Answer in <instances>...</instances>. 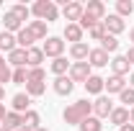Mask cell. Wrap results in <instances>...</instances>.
<instances>
[{"label": "cell", "instance_id": "obj_18", "mask_svg": "<svg viewBox=\"0 0 134 131\" xmlns=\"http://www.w3.org/2000/svg\"><path fill=\"white\" fill-rule=\"evenodd\" d=\"M10 105H13V111H16V113H26V111H31V98H29L26 93H16Z\"/></svg>", "mask_w": 134, "mask_h": 131}, {"label": "cell", "instance_id": "obj_24", "mask_svg": "<svg viewBox=\"0 0 134 131\" xmlns=\"http://www.w3.org/2000/svg\"><path fill=\"white\" fill-rule=\"evenodd\" d=\"M65 39L72 41V44H80V41H83V28H80L77 23H67L65 26Z\"/></svg>", "mask_w": 134, "mask_h": 131}, {"label": "cell", "instance_id": "obj_17", "mask_svg": "<svg viewBox=\"0 0 134 131\" xmlns=\"http://www.w3.org/2000/svg\"><path fill=\"white\" fill-rule=\"evenodd\" d=\"M103 85H106V80H103V77L90 75V77L85 80V90H88V95H100V93H103Z\"/></svg>", "mask_w": 134, "mask_h": 131}, {"label": "cell", "instance_id": "obj_46", "mask_svg": "<svg viewBox=\"0 0 134 131\" xmlns=\"http://www.w3.org/2000/svg\"><path fill=\"white\" fill-rule=\"evenodd\" d=\"M36 131H47V129H44V126H39V129H36Z\"/></svg>", "mask_w": 134, "mask_h": 131}, {"label": "cell", "instance_id": "obj_36", "mask_svg": "<svg viewBox=\"0 0 134 131\" xmlns=\"http://www.w3.org/2000/svg\"><path fill=\"white\" fill-rule=\"evenodd\" d=\"M88 33H90V39H93V41H100V39L106 36V26H103V21H100V23H96Z\"/></svg>", "mask_w": 134, "mask_h": 131}, {"label": "cell", "instance_id": "obj_45", "mask_svg": "<svg viewBox=\"0 0 134 131\" xmlns=\"http://www.w3.org/2000/svg\"><path fill=\"white\" fill-rule=\"evenodd\" d=\"M129 39H132V41H134V28H132V31H129Z\"/></svg>", "mask_w": 134, "mask_h": 131}, {"label": "cell", "instance_id": "obj_43", "mask_svg": "<svg viewBox=\"0 0 134 131\" xmlns=\"http://www.w3.org/2000/svg\"><path fill=\"white\" fill-rule=\"evenodd\" d=\"M3 98H5V87L0 85V103H3Z\"/></svg>", "mask_w": 134, "mask_h": 131}, {"label": "cell", "instance_id": "obj_9", "mask_svg": "<svg viewBox=\"0 0 134 131\" xmlns=\"http://www.w3.org/2000/svg\"><path fill=\"white\" fill-rule=\"evenodd\" d=\"M129 69H132V64H129V59H126L124 54H119V57L111 59V72H114L116 77H126Z\"/></svg>", "mask_w": 134, "mask_h": 131}, {"label": "cell", "instance_id": "obj_30", "mask_svg": "<svg viewBox=\"0 0 134 131\" xmlns=\"http://www.w3.org/2000/svg\"><path fill=\"white\" fill-rule=\"evenodd\" d=\"M80 131H103V123H100V118H96V116H88L83 123H80Z\"/></svg>", "mask_w": 134, "mask_h": 131}, {"label": "cell", "instance_id": "obj_8", "mask_svg": "<svg viewBox=\"0 0 134 131\" xmlns=\"http://www.w3.org/2000/svg\"><path fill=\"white\" fill-rule=\"evenodd\" d=\"M23 28V21L13 13V10H5V16H3V31H8V33H18Z\"/></svg>", "mask_w": 134, "mask_h": 131}, {"label": "cell", "instance_id": "obj_19", "mask_svg": "<svg viewBox=\"0 0 134 131\" xmlns=\"http://www.w3.org/2000/svg\"><path fill=\"white\" fill-rule=\"evenodd\" d=\"M3 126H5L8 131H18V129H23V113H16V111H8L5 121H3Z\"/></svg>", "mask_w": 134, "mask_h": 131}, {"label": "cell", "instance_id": "obj_37", "mask_svg": "<svg viewBox=\"0 0 134 131\" xmlns=\"http://www.w3.org/2000/svg\"><path fill=\"white\" fill-rule=\"evenodd\" d=\"M13 80V72H10V67H3L0 69V85H5V82Z\"/></svg>", "mask_w": 134, "mask_h": 131}, {"label": "cell", "instance_id": "obj_21", "mask_svg": "<svg viewBox=\"0 0 134 131\" xmlns=\"http://www.w3.org/2000/svg\"><path fill=\"white\" fill-rule=\"evenodd\" d=\"M34 41H36V39H34V33L29 31L26 26H23V28L16 33V44H18V49H31V46H34Z\"/></svg>", "mask_w": 134, "mask_h": 131}, {"label": "cell", "instance_id": "obj_44", "mask_svg": "<svg viewBox=\"0 0 134 131\" xmlns=\"http://www.w3.org/2000/svg\"><path fill=\"white\" fill-rule=\"evenodd\" d=\"M129 87H134V72L129 75Z\"/></svg>", "mask_w": 134, "mask_h": 131}, {"label": "cell", "instance_id": "obj_33", "mask_svg": "<svg viewBox=\"0 0 134 131\" xmlns=\"http://www.w3.org/2000/svg\"><path fill=\"white\" fill-rule=\"evenodd\" d=\"M10 10H13V13L21 18V21H29V16H31V8H29V5H23V3H16Z\"/></svg>", "mask_w": 134, "mask_h": 131}, {"label": "cell", "instance_id": "obj_20", "mask_svg": "<svg viewBox=\"0 0 134 131\" xmlns=\"http://www.w3.org/2000/svg\"><path fill=\"white\" fill-rule=\"evenodd\" d=\"M85 13H88V16H93V18H98V21H103V18H106V5H103L100 0H88Z\"/></svg>", "mask_w": 134, "mask_h": 131}, {"label": "cell", "instance_id": "obj_2", "mask_svg": "<svg viewBox=\"0 0 134 131\" xmlns=\"http://www.w3.org/2000/svg\"><path fill=\"white\" fill-rule=\"evenodd\" d=\"M31 16H36V21H44V23H52L59 18V8L54 0H36L31 8Z\"/></svg>", "mask_w": 134, "mask_h": 131}, {"label": "cell", "instance_id": "obj_38", "mask_svg": "<svg viewBox=\"0 0 134 131\" xmlns=\"http://www.w3.org/2000/svg\"><path fill=\"white\" fill-rule=\"evenodd\" d=\"M124 57H126V59H129V64H134V44H132V46H129V51H126V54H124Z\"/></svg>", "mask_w": 134, "mask_h": 131}, {"label": "cell", "instance_id": "obj_14", "mask_svg": "<svg viewBox=\"0 0 134 131\" xmlns=\"http://www.w3.org/2000/svg\"><path fill=\"white\" fill-rule=\"evenodd\" d=\"M70 64H72V62H67V57H57V59H52L49 69H52L54 77H65L67 72H70Z\"/></svg>", "mask_w": 134, "mask_h": 131}, {"label": "cell", "instance_id": "obj_16", "mask_svg": "<svg viewBox=\"0 0 134 131\" xmlns=\"http://www.w3.org/2000/svg\"><path fill=\"white\" fill-rule=\"evenodd\" d=\"M108 121L114 123V126H124V123H129V108H124V105H119V108H114L111 111V116H108Z\"/></svg>", "mask_w": 134, "mask_h": 131}, {"label": "cell", "instance_id": "obj_13", "mask_svg": "<svg viewBox=\"0 0 134 131\" xmlns=\"http://www.w3.org/2000/svg\"><path fill=\"white\" fill-rule=\"evenodd\" d=\"M52 87H54V93H57V95H70V93H72V87H75V82L65 75V77H54Z\"/></svg>", "mask_w": 134, "mask_h": 131}, {"label": "cell", "instance_id": "obj_35", "mask_svg": "<svg viewBox=\"0 0 134 131\" xmlns=\"http://www.w3.org/2000/svg\"><path fill=\"white\" fill-rule=\"evenodd\" d=\"M96 23H100L98 18H93V16H88V13H83V18H80V21H77V26H80V28H88V31H90V28H93V26H96Z\"/></svg>", "mask_w": 134, "mask_h": 131}, {"label": "cell", "instance_id": "obj_48", "mask_svg": "<svg viewBox=\"0 0 134 131\" xmlns=\"http://www.w3.org/2000/svg\"><path fill=\"white\" fill-rule=\"evenodd\" d=\"M0 131H8V129H5V126H0Z\"/></svg>", "mask_w": 134, "mask_h": 131}, {"label": "cell", "instance_id": "obj_32", "mask_svg": "<svg viewBox=\"0 0 134 131\" xmlns=\"http://www.w3.org/2000/svg\"><path fill=\"white\" fill-rule=\"evenodd\" d=\"M44 80H47L44 67H31V69H29V80L26 82H44Z\"/></svg>", "mask_w": 134, "mask_h": 131}, {"label": "cell", "instance_id": "obj_39", "mask_svg": "<svg viewBox=\"0 0 134 131\" xmlns=\"http://www.w3.org/2000/svg\"><path fill=\"white\" fill-rule=\"evenodd\" d=\"M5 116H8V111H5V105L0 103V126H3V121H5Z\"/></svg>", "mask_w": 134, "mask_h": 131}, {"label": "cell", "instance_id": "obj_34", "mask_svg": "<svg viewBox=\"0 0 134 131\" xmlns=\"http://www.w3.org/2000/svg\"><path fill=\"white\" fill-rule=\"evenodd\" d=\"M26 80H29V69L26 67H18V69H13V80L16 85H26Z\"/></svg>", "mask_w": 134, "mask_h": 131}, {"label": "cell", "instance_id": "obj_41", "mask_svg": "<svg viewBox=\"0 0 134 131\" xmlns=\"http://www.w3.org/2000/svg\"><path fill=\"white\" fill-rule=\"evenodd\" d=\"M3 67H8V59H5V57H0V69H3Z\"/></svg>", "mask_w": 134, "mask_h": 131}, {"label": "cell", "instance_id": "obj_27", "mask_svg": "<svg viewBox=\"0 0 134 131\" xmlns=\"http://www.w3.org/2000/svg\"><path fill=\"white\" fill-rule=\"evenodd\" d=\"M8 64H13L16 69L18 67H26V49H13L8 54Z\"/></svg>", "mask_w": 134, "mask_h": 131}, {"label": "cell", "instance_id": "obj_26", "mask_svg": "<svg viewBox=\"0 0 134 131\" xmlns=\"http://www.w3.org/2000/svg\"><path fill=\"white\" fill-rule=\"evenodd\" d=\"M47 93V82H26V95L29 98H41Z\"/></svg>", "mask_w": 134, "mask_h": 131}, {"label": "cell", "instance_id": "obj_3", "mask_svg": "<svg viewBox=\"0 0 134 131\" xmlns=\"http://www.w3.org/2000/svg\"><path fill=\"white\" fill-rule=\"evenodd\" d=\"M90 69H93V67L88 64V62H72V64H70V72H67V77H70L72 82H83V85H85V80L93 75Z\"/></svg>", "mask_w": 134, "mask_h": 131}, {"label": "cell", "instance_id": "obj_47", "mask_svg": "<svg viewBox=\"0 0 134 131\" xmlns=\"http://www.w3.org/2000/svg\"><path fill=\"white\" fill-rule=\"evenodd\" d=\"M18 131H31V129H26V126H23V129H18Z\"/></svg>", "mask_w": 134, "mask_h": 131}, {"label": "cell", "instance_id": "obj_28", "mask_svg": "<svg viewBox=\"0 0 134 131\" xmlns=\"http://www.w3.org/2000/svg\"><path fill=\"white\" fill-rule=\"evenodd\" d=\"M100 49L106 51V54H114V51L119 49V39H116V36H111V33H106V36L100 39Z\"/></svg>", "mask_w": 134, "mask_h": 131}, {"label": "cell", "instance_id": "obj_12", "mask_svg": "<svg viewBox=\"0 0 134 131\" xmlns=\"http://www.w3.org/2000/svg\"><path fill=\"white\" fill-rule=\"evenodd\" d=\"M88 64L90 67H106V64H111V59H108V54L100 49H90V54H88Z\"/></svg>", "mask_w": 134, "mask_h": 131}, {"label": "cell", "instance_id": "obj_23", "mask_svg": "<svg viewBox=\"0 0 134 131\" xmlns=\"http://www.w3.org/2000/svg\"><path fill=\"white\" fill-rule=\"evenodd\" d=\"M124 87H126V80H124V77H116V75H111V77L106 80V85H103V90H108V95H111V93L119 95Z\"/></svg>", "mask_w": 134, "mask_h": 131}, {"label": "cell", "instance_id": "obj_10", "mask_svg": "<svg viewBox=\"0 0 134 131\" xmlns=\"http://www.w3.org/2000/svg\"><path fill=\"white\" fill-rule=\"evenodd\" d=\"M47 57H44V49L41 46H31V49H26V67L31 69V67H41Z\"/></svg>", "mask_w": 134, "mask_h": 131}, {"label": "cell", "instance_id": "obj_11", "mask_svg": "<svg viewBox=\"0 0 134 131\" xmlns=\"http://www.w3.org/2000/svg\"><path fill=\"white\" fill-rule=\"evenodd\" d=\"M88 54H90V46L80 41V44H70V57L72 62H88Z\"/></svg>", "mask_w": 134, "mask_h": 131}, {"label": "cell", "instance_id": "obj_1", "mask_svg": "<svg viewBox=\"0 0 134 131\" xmlns=\"http://www.w3.org/2000/svg\"><path fill=\"white\" fill-rule=\"evenodd\" d=\"M88 116H93V103L90 100H75V103H70L65 108V113H62V118H65L67 126H80Z\"/></svg>", "mask_w": 134, "mask_h": 131}, {"label": "cell", "instance_id": "obj_29", "mask_svg": "<svg viewBox=\"0 0 134 131\" xmlns=\"http://www.w3.org/2000/svg\"><path fill=\"white\" fill-rule=\"evenodd\" d=\"M134 13V3L132 0H116V16L119 18H126Z\"/></svg>", "mask_w": 134, "mask_h": 131}, {"label": "cell", "instance_id": "obj_5", "mask_svg": "<svg viewBox=\"0 0 134 131\" xmlns=\"http://www.w3.org/2000/svg\"><path fill=\"white\" fill-rule=\"evenodd\" d=\"M111 111H114V103H111V98H106V95H98V98L93 100V116L96 118H108L111 116Z\"/></svg>", "mask_w": 134, "mask_h": 131}, {"label": "cell", "instance_id": "obj_7", "mask_svg": "<svg viewBox=\"0 0 134 131\" xmlns=\"http://www.w3.org/2000/svg\"><path fill=\"white\" fill-rule=\"evenodd\" d=\"M103 26H106V33H111V36H119V33L126 28L124 18H119L116 13H111V16H106V18H103Z\"/></svg>", "mask_w": 134, "mask_h": 131}, {"label": "cell", "instance_id": "obj_42", "mask_svg": "<svg viewBox=\"0 0 134 131\" xmlns=\"http://www.w3.org/2000/svg\"><path fill=\"white\" fill-rule=\"evenodd\" d=\"M129 123H134V108H129Z\"/></svg>", "mask_w": 134, "mask_h": 131}, {"label": "cell", "instance_id": "obj_40", "mask_svg": "<svg viewBox=\"0 0 134 131\" xmlns=\"http://www.w3.org/2000/svg\"><path fill=\"white\" fill-rule=\"evenodd\" d=\"M119 131H134V123H124V126H121Z\"/></svg>", "mask_w": 134, "mask_h": 131}, {"label": "cell", "instance_id": "obj_15", "mask_svg": "<svg viewBox=\"0 0 134 131\" xmlns=\"http://www.w3.org/2000/svg\"><path fill=\"white\" fill-rule=\"evenodd\" d=\"M47 26H49V23H44V21H29V23H26V28L34 33L36 41H47Z\"/></svg>", "mask_w": 134, "mask_h": 131}, {"label": "cell", "instance_id": "obj_25", "mask_svg": "<svg viewBox=\"0 0 134 131\" xmlns=\"http://www.w3.org/2000/svg\"><path fill=\"white\" fill-rule=\"evenodd\" d=\"M23 126L31 129V131H36L39 126H41V116L36 113V111H26V113H23Z\"/></svg>", "mask_w": 134, "mask_h": 131}, {"label": "cell", "instance_id": "obj_4", "mask_svg": "<svg viewBox=\"0 0 134 131\" xmlns=\"http://www.w3.org/2000/svg\"><path fill=\"white\" fill-rule=\"evenodd\" d=\"M44 57H52V59H57V57H62L65 54V41L59 39V36H47V41H44Z\"/></svg>", "mask_w": 134, "mask_h": 131}, {"label": "cell", "instance_id": "obj_6", "mask_svg": "<svg viewBox=\"0 0 134 131\" xmlns=\"http://www.w3.org/2000/svg\"><path fill=\"white\" fill-rule=\"evenodd\" d=\"M85 13V5L83 3H77V0H72V3H65V8H62V16L67 18V23H77Z\"/></svg>", "mask_w": 134, "mask_h": 131}, {"label": "cell", "instance_id": "obj_31", "mask_svg": "<svg viewBox=\"0 0 134 131\" xmlns=\"http://www.w3.org/2000/svg\"><path fill=\"white\" fill-rule=\"evenodd\" d=\"M119 100L124 103V108H134V87H124L119 93Z\"/></svg>", "mask_w": 134, "mask_h": 131}, {"label": "cell", "instance_id": "obj_22", "mask_svg": "<svg viewBox=\"0 0 134 131\" xmlns=\"http://www.w3.org/2000/svg\"><path fill=\"white\" fill-rule=\"evenodd\" d=\"M13 49H18V44H16V33L0 31V51H5V54H10Z\"/></svg>", "mask_w": 134, "mask_h": 131}]
</instances>
